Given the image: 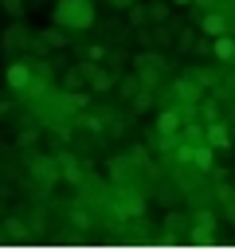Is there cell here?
<instances>
[{"label": "cell", "mask_w": 235, "mask_h": 251, "mask_svg": "<svg viewBox=\"0 0 235 251\" xmlns=\"http://www.w3.org/2000/svg\"><path fill=\"white\" fill-rule=\"evenodd\" d=\"M51 20L63 24L67 31H86L94 27V0H55Z\"/></svg>", "instance_id": "6da1fadb"}, {"label": "cell", "mask_w": 235, "mask_h": 251, "mask_svg": "<svg viewBox=\"0 0 235 251\" xmlns=\"http://www.w3.org/2000/svg\"><path fill=\"white\" fill-rule=\"evenodd\" d=\"M110 216L114 220H137V216H145V196L133 184H110Z\"/></svg>", "instance_id": "7a4b0ae2"}, {"label": "cell", "mask_w": 235, "mask_h": 251, "mask_svg": "<svg viewBox=\"0 0 235 251\" xmlns=\"http://www.w3.org/2000/svg\"><path fill=\"white\" fill-rule=\"evenodd\" d=\"M27 173H31V180H35L43 192H51V188L63 180L59 153H31V157H27Z\"/></svg>", "instance_id": "3957f363"}, {"label": "cell", "mask_w": 235, "mask_h": 251, "mask_svg": "<svg viewBox=\"0 0 235 251\" xmlns=\"http://www.w3.org/2000/svg\"><path fill=\"white\" fill-rule=\"evenodd\" d=\"M168 94H172V102H180V106H200L204 86H200V78H196L192 71H184V75H172V78H168Z\"/></svg>", "instance_id": "277c9868"}, {"label": "cell", "mask_w": 235, "mask_h": 251, "mask_svg": "<svg viewBox=\"0 0 235 251\" xmlns=\"http://www.w3.org/2000/svg\"><path fill=\"white\" fill-rule=\"evenodd\" d=\"M4 82H8V90H16V94H27L31 90V82H35V71H31V59H8V71H4Z\"/></svg>", "instance_id": "5b68a950"}, {"label": "cell", "mask_w": 235, "mask_h": 251, "mask_svg": "<svg viewBox=\"0 0 235 251\" xmlns=\"http://www.w3.org/2000/svg\"><path fill=\"white\" fill-rule=\"evenodd\" d=\"M27 43H31V31H27L20 20L0 31V51H4V59H16V51H24Z\"/></svg>", "instance_id": "8992f818"}, {"label": "cell", "mask_w": 235, "mask_h": 251, "mask_svg": "<svg viewBox=\"0 0 235 251\" xmlns=\"http://www.w3.org/2000/svg\"><path fill=\"white\" fill-rule=\"evenodd\" d=\"M196 24H200V31H204V35H212V39H215V35H223V31H231V16H227V12H219V8L200 12V20H196Z\"/></svg>", "instance_id": "52a82bcc"}, {"label": "cell", "mask_w": 235, "mask_h": 251, "mask_svg": "<svg viewBox=\"0 0 235 251\" xmlns=\"http://www.w3.org/2000/svg\"><path fill=\"white\" fill-rule=\"evenodd\" d=\"M204 141H212L215 149H231L235 137H231V126H227L223 118H212V122L204 126Z\"/></svg>", "instance_id": "ba28073f"}, {"label": "cell", "mask_w": 235, "mask_h": 251, "mask_svg": "<svg viewBox=\"0 0 235 251\" xmlns=\"http://www.w3.org/2000/svg\"><path fill=\"white\" fill-rule=\"evenodd\" d=\"M215 153H219V149H215L212 141H192V161H188V165H192V169H200V173H212Z\"/></svg>", "instance_id": "9c48e42d"}, {"label": "cell", "mask_w": 235, "mask_h": 251, "mask_svg": "<svg viewBox=\"0 0 235 251\" xmlns=\"http://www.w3.org/2000/svg\"><path fill=\"white\" fill-rule=\"evenodd\" d=\"M59 165H63V180H70V184H82V180L90 176V173H86V165H82L74 153H67V149L59 153Z\"/></svg>", "instance_id": "30bf717a"}, {"label": "cell", "mask_w": 235, "mask_h": 251, "mask_svg": "<svg viewBox=\"0 0 235 251\" xmlns=\"http://www.w3.org/2000/svg\"><path fill=\"white\" fill-rule=\"evenodd\" d=\"M86 86H90L94 94H106V90H114V86H118V71H110V67H94Z\"/></svg>", "instance_id": "8fae6325"}, {"label": "cell", "mask_w": 235, "mask_h": 251, "mask_svg": "<svg viewBox=\"0 0 235 251\" xmlns=\"http://www.w3.org/2000/svg\"><path fill=\"white\" fill-rule=\"evenodd\" d=\"M212 59H215V63H231V59H235V35H231V31H223V35L212 39Z\"/></svg>", "instance_id": "7c38bea8"}, {"label": "cell", "mask_w": 235, "mask_h": 251, "mask_svg": "<svg viewBox=\"0 0 235 251\" xmlns=\"http://www.w3.org/2000/svg\"><path fill=\"white\" fill-rule=\"evenodd\" d=\"M39 31H43V39L51 43V51H67V47H70V35H67L63 24H51V27H39Z\"/></svg>", "instance_id": "4fadbf2b"}, {"label": "cell", "mask_w": 235, "mask_h": 251, "mask_svg": "<svg viewBox=\"0 0 235 251\" xmlns=\"http://www.w3.org/2000/svg\"><path fill=\"white\" fill-rule=\"evenodd\" d=\"M63 86H67V90H82V86H86V71H82V63H74V67L63 71Z\"/></svg>", "instance_id": "5bb4252c"}, {"label": "cell", "mask_w": 235, "mask_h": 251, "mask_svg": "<svg viewBox=\"0 0 235 251\" xmlns=\"http://www.w3.org/2000/svg\"><path fill=\"white\" fill-rule=\"evenodd\" d=\"M74 126H78V129H86V133H102V129H106V118H98V114H82V110H78Z\"/></svg>", "instance_id": "9a60e30c"}, {"label": "cell", "mask_w": 235, "mask_h": 251, "mask_svg": "<svg viewBox=\"0 0 235 251\" xmlns=\"http://www.w3.org/2000/svg\"><path fill=\"white\" fill-rule=\"evenodd\" d=\"M172 16V0H153L149 4V24H164Z\"/></svg>", "instance_id": "2e32d148"}, {"label": "cell", "mask_w": 235, "mask_h": 251, "mask_svg": "<svg viewBox=\"0 0 235 251\" xmlns=\"http://www.w3.org/2000/svg\"><path fill=\"white\" fill-rule=\"evenodd\" d=\"M125 20H129V27H141V24H149V4H129L125 8Z\"/></svg>", "instance_id": "e0dca14e"}, {"label": "cell", "mask_w": 235, "mask_h": 251, "mask_svg": "<svg viewBox=\"0 0 235 251\" xmlns=\"http://www.w3.org/2000/svg\"><path fill=\"white\" fill-rule=\"evenodd\" d=\"M149 106H153V86H141V90L129 98V110H133V114H145Z\"/></svg>", "instance_id": "ac0fdd59"}, {"label": "cell", "mask_w": 235, "mask_h": 251, "mask_svg": "<svg viewBox=\"0 0 235 251\" xmlns=\"http://www.w3.org/2000/svg\"><path fill=\"white\" fill-rule=\"evenodd\" d=\"M39 137H43V126H27V129H20V133H16V145H20V149H31Z\"/></svg>", "instance_id": "d6986e66"}, {"label": "cell", "mask_w": 235, "mask_h": 251, "mask_svg": "<svg viewBox=\"0 0 235 251\" xmlns=\"http://www.w3.org/2000/svg\"><path fill=\"white\" fill-rule=\"evenodd\" d=\"M196 31H200V27H188V24H180V31H176V51H192V43H196Z\"/></svg>", "instance_id": "ffe728a7"}, {"label": "cell", "mask_w": 235, "mask_h": 251, "mask_svg": "<svg viewBox=\"0 0 235 251\" xmlns=\"http://www.w3.org/2000/svg\"><path fill=\"white\" fill-rule=\"evenodd\" d=\"M188 71H192V75H196V78H200V86H204V90H208V86H212V90H215V82H219V75H215V71H212V67H188Z\"/></svg>", "instance_id": "44dd1931"}, {"label": "cell", "mask_w": 235, "mask_h": 251, "mask_svg": "<svg viewBox=\"0 0 235 251\" xmlns=\"http://www.w3.org/2000/svg\"><path fill=\"white\" fill-rule=\"evenodd\" d=\"M188 220H192V216H184V212H172V208L164 212V227H168V231H180Z\"/></svg>", "instance_id": "7402d4cb"}, {"label": "cell", "mask_w": 235, "mask_h": 251, "mask_svg": "<svg viewBox=\"0 0 235 251\" xmlns=\"http://www.w3.org/2000/svg\"><path fill=\"white\" fill-rule=\"evenodd\" d=\"M192 220H196L192 227H200V231H208V227L215 224V212H212V208H200V212H192Z\"/></svg>", "instance_id": "603a6c76"}, {"label": "cell", "mask_w": 235, "mask_h": 251, "mask_svg": "<svg viewBox=\"0 0 235 251\" xmlns=\"http://www.w3.org/2000/svg\"><path fill=\"white\" fill-rule=\"evenodd\" d=\"M192 51H196L200 59H204V55H212V35H204V31H200V35H196V43H192Z\"/></svg>", "instance_id": "cb8c5ba5"}, {"label": "cell", "mask_w": 235, "mask_h": 251, "mask_svg": "<svg viewBox=\"0 0 235 251\" xmlns=\"http://www.w3.org/2000/svg\"><path fill=\"white\" fill-rule=\"evenodd\" d=\"M0 8H4L12 20H20V16H24V0H0Z\"/></svg>", "instance_id": "d4e9b609"}, {"label": "cell", "mask_w": 235, "mask_h": 251, "mask_svg": "<svg viewBox=\"0 0 235 251\" xmlns=\"http://www.w3.org/2000/svg\"><path fill=\"white\" fill-rule=\"evenodd\" d=\"M12 110H16V98H0V122H4Z\"/></svg>", "instance_id": "484cf974"}, {"label": "cell", "mask_w": 235, "mask_h": 251, "mask_svg": "<svg viewBox=\"0 0 235 251\" xmlns=\"http://www.w3.org/2000/svg\"><path fill=\"white\" fill-rule=\"evenodd\" d=\"M86 59H94V63H98V59H106V47H98V43H94V47H86Z\"/></svg>", "instance_id": "4316f807"}, {"label": "cell", "mask_w": 235, "mask_h": 251, "mask_svg": "<svg viewBox=\"0 0 235 251\" xmlns=\"http://www.w3.org/2000/svg\"><path fill=\"white\" fill-rule=\"evenodd\" d=\"M129 4H137V0H110V8H129Z\"/></svg>", "instance_id": "83f0119b"}, {"label": "cell", "mask_w": 235, "mask_h": 251, "mask_svg": "<svg viewBox=\"0 0 235 251\" xmlns=\"http://www.w3.org/2000/svg\"><path fill=\"white\" fill-rule=\"evenodd\" d=\"M184 4H196V0H172V8H184Z\"/></svg>", "instance_id": "f1b7e54d"}, {"label": "cell", "mask_w": 235, "mask_h": 251, "mask_svg": "<svg viewBox=\"0 0 235 251\" xmlns=\"http://www.w3.org/2000/svg\"><path fill=\"white\" fill-rule=\"evenodd\" d=\"M231 82H235V75H231Z\"/></svg>", "instance_id": "f546056e"}]
</instances>
